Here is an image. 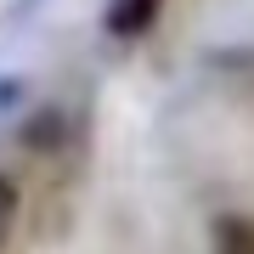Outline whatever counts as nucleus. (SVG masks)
<instances>
[{"instance_id":"nucleus-1","label":"nucleus","mask_w":254,"mask_h":254,"mask_svg":"<svg viewBox=\"0 0 254 254\" xmlns=\"http://www.w3.org/2000/svg\"><path fill=\"white\" fill-rule=\"evenodd\" d=\"M158 11H164V0H108L102 23H108V34H119V40H136V34H147V28L158 23Z\"/></svg>"},{"instance_id":"nucleus-2","label":"nucleus","mask_w":254,"mask_h":254,"mask_svg":"<svg viewBox=\"0 0 254 254\" xmlns=\"http://www.w3.org/2000/svg\"><path fill=\"white\" fill-rule=\"evenodd\" d=\"M215 254H254V215H220L215 220Z\"/></svg>"},{"instance_id":"nucleus-3","label":"nucleus","mask_w":254,"mask_h":254,"mask_svg":"<svg viewBox=\"0 0 254 254\" xmlns=\"http://www.w3.org/2000/svg\"><path fill=\"white\" fill-rule=\"evenodd\" d=\"M23 141H28V147H57V141H68V119L57 113V108L34 113V119L23 125Z\"/></svg>"},{"instance_id":"nucleus-4","label":"nucleus","mask_w":254,"mask_h":254,"mask_svg":"<svg viewBox=\"0 0 254 254\" xmlns=\"http://www.w3.org/2000/svg\"><path fill=\"white\" fill-rule=\"evenodd\" d=\"M11 226H17V187L0 175V243L11 237Z\"/></svg>"}]
</instances>
